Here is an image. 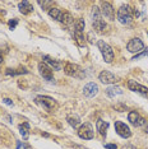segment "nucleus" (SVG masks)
<instances>
[{"mask_svg":"<svg viewBox=\"0 0 148 149\" xmlns=\"http://www.w3.org/2000/svg\"><path fill=\"white\" fill-rule=\"evenodd\" d=\"M35 102L37 104H40L42 108H45L47 112H52V111H55L58 108L56 101L49 96H37L35 98Z\"/></svg>","mask_w":148,"mask_h":149,"instance_id":"nucleus-1","label":"nucleus"},{"mask_svg":"<svg viewBox=\"0 0 148 149\" xmlns=\"http://www.w3.org/2000/svg\"><path fill=\"white\" fill-rule=\"evenodd\" d=\"M117 19L121 24H130L133 22V10L129 5H123L117 10Z\"/></svg>","mask_w":148,"mask_h":149,"instance_id":"nucleus-2","label":"nucleus"},{"mask_svg":"<svg viewBox=\"0 0 148 149\" xmlns=\"http://www.w3.org/2000/svg\"><path fill=\"white\" fill-rule=\"evenodd\" d=\"M97 47H98V50L101 51V54H102L103 60H105L107 64L112 63V60H114V51H112V49H111V46L107 45L105 41H98V42H97Z\"/></svg>","mask_w":148,"mask_h":149,"instance_id":"nucleus-3","label":"nucleus"},{"mask_svg":"<svg viewBox=\"0 0 148 149\" xmlns=\"http://www.w3.org/2000/svg\"><path fill=\"white\" fill-rule=\"evenodd\" d=\"M78 136L80 139H84V140H89V139H93L95 136V131H93V127L89 123H84L82 124L78 129Z\"/></svg>","mask_w":148,"mask_h":149,"instance_id":"nucleus-4","label":"nucleus"},{"mask_svg":"<svg viewBox=\"0 0 148 149\" xmlns=\"http://www.w3.org/2000/svg\"><path fill=\"white\" fill-rule=\"evenodd\" d=\"M128 120L135 127H142V126H146L147 125V120H144L137 111H130L129 115H128Z\"/></svg>","mask_w":148,"mask_h":149,"instance_id":"nucleus-5","label":"nucleus"},{"mask_svg":"<svg viewBox=\"0 0 148 149\" xmlns=\"http://www.w3.org/2000/svg\"><path fill=\"white\" fill-rule=\"evenodd\" d=\"M82 72L83 70L80 69V66H78L77 64L73 63H66L65 66H64V73L69 77H77V78H82Z\"/></svg>","mask_w":148,"mask_h":149,"instance_id":"nucleus-6","label":"nucleus"},{"mask_svg":"<svg viewBox=\"0 0 148 149\" xmlns=\"http://www.w3.org/2000/svg\"><path fill=\"white\" fill-rule=\"evenodd\" d=\"M126 50L129 52L138 54L140 51H144V43L142 42V40L139 38H132L126 45Z\"/></svg>","mask_w":148,"mask_h":149,"instance_id":"nucleus-7","label":"nucleus"},{"mask_svg":"<svg viewBox=\"0 0 148 149\" xmlns=\"http://www.w3.org/2000/svg\"><path fill=\"white\" fill-rule=\"evenodd\" d=\"M115 131L117 133V135H120L124 139H128L132 136V131L128 125H125L121 121H115Z\"/></svg>","mask_w":148,"mask_h":149,"instance_id":"nucleus-8","label":"nucleus"},{"mask_svg":"<svg viewBox=\"0 0 148 149\" xmlns=\"http://www.w3.org/2000/svg\"><path fill=\"white\" fill-rule=\"evenodd\" d=\"M101 13L110 21H115V9L110 1H101Z\"/></svg>","mask_w":148,"mask_h":149,"instance_id":"nucleus-9","label":"nucleus"},{"mask_svg":"<svg viewBox=\"0 0 148 149\" xmlns=\"http://www.w3.org/2000/svg\"><path fill=\"white\" fill-rule=\"evenodd\" d=\"M38 72H40V75H41L45 80H52L54 79V73H52V69L50 68L46 63H40L38 64Z\"/></svg>","mask_w":148,"mask_h":149,"instance_id":"nucleus-10","label":"nucleus"},{"mask_svg":"<svg viewBox=\"0 0 148 149\" xmlns=\"http://www.w3.org/2000/svg\"><path fill=\"white\" fill-rule=\"evenodd\" d=\"M128 87H129V89L133 91V92H137V93L142 94V96L148 97V88L144 86H140L135 80H128Z\"/></svg>","mask_w":148,"mask_h":149,"instance_id":"nucleus-11","label":"nucleus"},{"mask_svg":"<svg viewBox=\"0 0 148 149\" xmlns=\"http://www.w3.org/2000/svg\"><path fill=\"white\" fill-rule=\"evenodd\" d=\"M98 79L103 84H115L116 82H119V80H117V77H115L112 73L107 72V70H103V72L100 73Z\"/></svg>","mask_w":148,"mask_h":149,"instance_id":"nucleus-12","label":"nucleus"},{"mask_svg":"<svg viewBox=\"0 0 148 149\" xmlns=\"http://www.w3.org/2000/svg\"><path fill=\"white\" fill-rule=\"evenodd\" d=\"M97 93H98V86L95 83H88L84 86V88H83V94L88 98L95 97Z\"/></svg>","mask_w":148,"mask_h":149,"instance_id":"nucleus-13","label":"nucleus"},{"mask_svg":"<svg viewBox=\"0 0 148 149\" xmlns=\"http://www.w3.org/2000/svg\"><path fill=\"white\" fill-rule=\"evenodd\" d=\"M43 63H46L54 70H61V63H60L59 60H55V59H52V57H50L47 55L43 56Z\"/></svg>","mask_w":148,"mask_h":149,"instance_id":"nucleus-14","label":"nucleus"},{"mask_svg":"<svg viewBox=\"0 0 148 149\" xmlns=\"http://www.w3.org/2000/svg\"><path fill=\"white\" fill-rule=\"evenodd\" d=\"M18 8H19V12H21L23 15H28L33 12V6L29 1H21L18 4Z\"/></svg>","mask_w":148,"mask_h":149,"instance_id":"nucleus-15","label":"nucleus"},{"mask_svg":"<svg viewBox=\"0 0 148 149\" xmlns=\"http://www.w3.org/2000/svg\"><path fill=\"white\" fill-rule=\"evenodd\" d=\"M92 27L97 33H105L106 29H107V24L105 23V21H102V18L92 22Z\"/></svg>","mask_w":148,"mask_h":149,"instance_id":"nucleus-16","label":"nucleus"},{"mask_svg":"<svg viewBox=\"0 0 148 149\" xmlns=\"http://www.w3.org/2000/svg\"><path fill=\"white\" fill-rule=\"evenodd\" d=\"M49 15L51 17V18L55 19V21L61 22V21H63L64 12H63L60 8H56V6H52L51 9H49Z\"/></svg>","mask_w":148,"mask_h":149,"instance_id":"nucleus-17","label":"nucleus"},{"mask_svg":"<svg viewBox=\"0 0 148 149\" xmlns=\"http://www.w3.org/2000/svg\"><path fill=\"white\" fill-rule=\"evenodd\" d=\"M96 127H97V131H98L102 136H106L107 129H109V123L100 118V120H97V123H96Z\"/></svg>","mask_w":148,"mask_h":149,"instance_id":"nucleus-18","label":"nucleus"},{"mask_svg":"<svg viewBox=\"0 0 148 149\" xmlns=\"http://www.w3.org/2000/svg\"><path fill=\"white\" fill-rule=\"evenodd\" d=\"M66 121H68V124L73 129H77V127L79 129V126H80V117L78 115H74V113L68 115V116H66Z\"/></svg>","mask_w":148,"mask_h":149,"instance_id":"nucleus-19","label":"nucleus"},{"mask_svg":"<svg viewBox=\"0 0 148 149\" xmlns=\"http://www.w3.org/2000/svg\"><path fill=\"white\" fill-rule=\"evenodd\" d=\"M73 32H82L84 31V27H86V23L82 18H78V19H74L73 22Z\"/></svg>","mask_w":148,"mask_h":149,"instance_id":"nucleus-20","label":"nucleus"},{"mask_svg":"<svg viewBox=\"0 0 148 149\" xmlns=\"http://www.w3.org/2000/svg\"><path fill=\"white\" fill-rule=\"evenodd\" d=\"M73 37H74L75 43L79 47H84L86 46V38H84V35H83L82 32H73Z\"/></svg>","mask_w":148,"mask_h":149,"instance_id":"nucleus-21","label":"nucleus"},{"mask_svg":"<svg viewBox=\"0 0 148 149\" xmlns=\"http://www.w3.org/2000/svg\"><path fill=\"white\" fill-rule=\"evenodd\" d=\"M106 94L110 98H115L116 96H120V94H123V91H121V88L112 86V87H109L106 89Z\"/></svg>","mask_w":148,"mask_h":149,"instance_id":"nucleus-22","label":"nucleus"},{"mask_svg":"<svg viewBox=\"0 0 148 149\" xmlns=\"http://www.w3.org/2000/svg\"><path fill=\"white\" fill-rule=\"evenodd\" d=\"M18 129H19V133H21V135L23 136V139H24V140H27V139H28V136H29V124H28V123H23V124L19 125Z\"/></svg>","mask_w":148,"mask_h":149,"instance_id":"nucleus-23","label":"nucleus"},{"mask_svg":"<svg viewBox=\"0 0 148 149\" xmlns=\"http://www.w3.org/2000/svg\"><path fill=\"white\" fill-rule=\"evenodd\" d=\"M5 73H6V75L15 77V75H21V74H27L28 70H27L26 68H21V69H10V68H8Z\"/></svg>","mask_w":148,"mask_h":149,"instance_id":"nucleus-24","label":"nucleus"},{"mask_svg":"<svg viewBox=\"0 0 148 149\" xmlns=\"http://www.w3.org/2000/svg\"><path fill=\"white\" fill-rule=\"evenodd\" d=\"M73 22H74V18L72 17V14L68 12H64V15H63V21L61 23L64 26H66V27H70L73 24Z\"/></svg>","mask_w":148,"mask_h":149,"instance_id":"nucleus-25","label":"nucleus"},{"mask_svg":"<svg viewBox=\"0 0 148 149\" xmlns=\"http://www.w3.org/2000/svg\"><path fill=\"white\" fill-rule=\"evenodd\" d=\"M37 4H38L40 6H42V8L51 9L52 6H54V4H55V3H54V1H38Z\"/></svg>","mask_w":148,"mask_h":149,"instance_id":"nucleus-26","label":"nucleus"},{"mask_svg":"<svg viewBox=\"0 0 148 149\" xmlns=\"http://www.w3.org/2000/svg\"><path fill=\"white\" fill-rule=\"evenodd\" d=\"M8 24H9V28H10V29H14L15 28V26L17 24H18V19H12V21H9V23H8Z\"/></svg>","mask_w":148,"mask_h":149,"instance_id":"nucleus-27","label":"nucleus"},{"mask_svg":"<svg viewBox=\"0 0 148 149\" xmlns=\"http://www.w3.org/2000/svg\"><path fill=\"white\" fill-rule=\"evenodd\" d=\"M144 55H148V51H147V49L144 50V51H142V52H140L139 55H135V56H134V57H133V60H138V59H139V57H143Z\"/></svg>","mask_w":148,"mask_h":149,"instance_id":"nucleus-28","label":"nucleus"},{"mask_svg":"<svg viewBox=\"0 0 148 149\" xmlns=\"http://www.w3.org/2000/svg\"><path fill=\"white\" fill-rule=\"evenodd\" d=\"M17 144H18V147H17V149H32V148H29L28 147V145H27V144H24V143H21V141H18V143H17Z\"/></svg>","mask_w":148,"mask_h":149,"instance_id":"nucleus-29","label":"nucleus"},{"mask_svg":"<svg viewBox=\"0 0 148 149\" xmlns=\"http://www.w3.org/2000/svg\"><path fill=\"white\" fill-rule=\"evenodd\" d=\"M105 148L106 149H117L116 144H105Z\"/></svg>","mask_w":148,"mask_h":149,"instance_id":"nucleus-30","label":"nucleus"},{"mask_svg":"<svg viewBox=\"0 0 148 149\" xmlns=\"http://www.w3.org/2000/svg\"><path fill=\"white\" fill-rule=\"evenodd\" d=\"M3 102H4L5 104H9V106H13V101L9 100V98H4V100H3Z\"/></svg>","mask_w":148,"mask_h":149,"instance_id":"nucleus-31","label":"nucleus"},{"mask_svg":"<svg viewBox=\"0 0 148 149\" xmlns=\"http://www.w3.org/2000/svg\"><path fill=\"white\" fill-rule=\"evenodd\" d=\"M74 149H89V148L84 147V145H79V144H75V145H74Z\"/></svg>","mask_w":148,"mask_h":149,"instance_id":"nucleus-32","label":"nucleus"},{"mask_svg":"<svg viewBox=\"0 0 148 149\" xmlns=\"http://www.w3.org/2000/svg\"><path fill=\"white\" fill-rule=\"evenodd\" d=\"M3 63V55H1V52H0V64Z\"/></svg>","mask_w":148,"mask_h":149,"instance_id":"nucleus-33","label":"nucleus"}]
</instances>
